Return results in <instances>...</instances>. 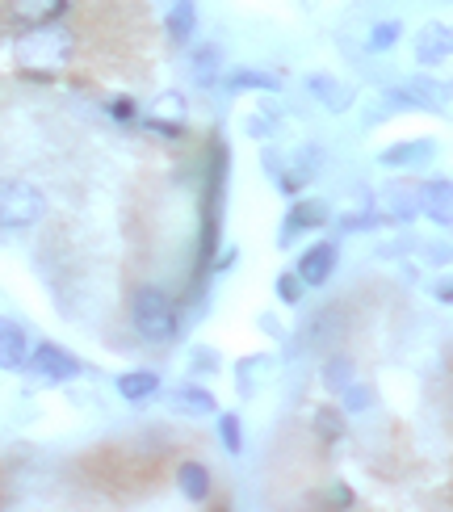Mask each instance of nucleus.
Segmentation results:
<instances>
[{
  "instance_id": "obj_1",
  "label": "nucleus",
  "mask_w": 453,
  "mask_h": 512,
  "mask_svg": "<svg viewBox=\"0 0 453 512\" xmlns=\"http://www.w3.org/2000/svg\"><path fill=\"white\" fill-rule=\"evenodd\" d=\"M47 219V194L30 181H0V227L5 231H26Z\"/></svg>"
},
{
  "instance_id": "obj_2",
  "label": "nucleus",
  "mask_w": 453,
  "mask_h": 512,
  "mask_svg": "<svg viewBox=\"0 0 453 512\" xmlns=\"http://www.w3.org/2000/svg\"><path fill=\"white\" fill-rule=\"evenodd\" d=\"M131 319H135V332L151 345H164V340L177 336V307H172V298L156 286H143L131 303Z\"/></svg>"
},
{
  "instance_id": "obj_3",
  "label": "nucleus",
  "mask_w": 453,
  "mask_h": 512,
  "mask_svg": "<svg viewBox=\"0 0 453 512\" xmlns=\"http://www.w3.org/2000/svg\"><path fill=\"white\" fill-rule=\"evenodd\" d=\"M223 202H227V143L214 139L210 147V168H206V231H202V261H210L219 248V227H223Z\"/></svg>"
},
{
  "instance_id": "obj_4",
  "label": "nucleus",
  "mask_w": 453,
  "mask_h": 512,
  "mask_svg": "<svg viewBox=\"0 0 453 512\" xmlns=\"http://www.w3.org/2000/svg\"><path fill=\"white\" fill-rule=\"evenodd\" d=\"M72 55V34L63 26H34L26 38L17 42V59L26 63V68H63Z\"/></svg>"
},
{
  "instance_id": "obj_5",
  "label": "nucleus",
  "mask_w": 453,
  "mask_h": 512,
  "mask_svg": "<svg viewBox=\"0 0 453 512\" xmlns=\"http://www.w3.org/2000/svg\"><path fill=\"white\" fill-rule=\"evenodd\" d=\"M391 105H395V110H437V114H445L449 84L412 76V80H403V84H395V89H391Z\"/></svg>"
},
{
  "instance_id": "obj_6",
  "label": "nucleus",
  "mask_w": 453,
  "mask_h": 512,
  "mask_svg": "<svg viewBox=\"0 0 453 512\" xmlns=\"http://www.w3.org/2000/svg\"><path fill=\"white\" fill-rule=\"evenodd\" d=\"M30 374H38L42 382H72L84 366L76 361V353H68L63 345H51V340H42V345H34V353L26 357Z\"/></svg>"
},
{
  "instance_id": "obj_7",
  "label": "nucleus",
  "mask_w": 453,
  "mask_h": 512,
  "mask_svg": "<svg viewBox=\"0 0 453 512\" xmlns=\"http://www.w3.org/2000/svg\"><path fill=\"white\" fill-rule=\"evenodd\" d=\"M328 219H332L328 202H319V198H302V202H294V206H290V215H286V223H282V236H277V244L290 248V244H294V236H307V231H319Z\"/></svg>"
},
{
  "instance_id": "obj_8",
  "label": "nucleus",
  "mask_w": 453,
  "mask_h": 512,
  "mask_svg": "<svg viewBox=\"0 0 453 512\" xmlns=\"http://www.w3.org/2000/svg\"><path fill=\"white\" fill-rule=\"evenodd\" d=\"M336 244L332 240H319V244H311L307 252L298 256V282L302 286H328V277H332V269H336Z\"/></svg>"
},
{
  "instance_id": "obj_9",
  "label": "nucleus",
  "mask_w": 453,
  "mask_h": 512,
  "mask_svg": "<svg viewBox=\"0 0 453 512\" xmlns=\"http://www.w3.org/2000/svg\"><path fill=\"white\" fill-rule=\"evenodd\" d=\"M147 131L168 135V139H181L185 135V101L177 93H164L147 114Z\"/></svg>"
},
{
  "instance_id": "obj_10",
  "label": "nucleus",
  "mask_w": 453,
  "mask_h": 512,
  "mask_svg": "<svg viewBox=\"0 0 453 512\" xmlns=\"http://www.w3.org/2000/svg\"><path fill=\"white\" fill-rule=\"evenodd\" d=\"M168 408L189 416V420H202V416L219 412V408H214V395L206 387H198V382H181V387H172L168 391Z\"/></svg>"
},
{
  "instance_id": "obj_11",
  "label": "nucleus",
  "mask_w": 453,
  "mask_h": 512,
  "mask_svg": "<svg viewBox=\"0 0 453 512\" xmlns=\"http://www.w3.org/2000/svg\"><path fill=\"white\" fill-rule=\"evenodd\" d=\"M420 215H428L437 227H449V219H453V185H449V177H437V181L420 185Z\"/></svg>"
},
{
  "instance_id": "obj_12",
  "label": "nucleus",
  "mask_w": 453,
  "mask_h": 512,
  "mask_svg": "<svg viewBox=\"0 0 453 512\" xmlns=\"http://www.w3.org/2000/svg\"><path fill=\"white\" fill-rule=\"evenodd\" d=\"M453 51V30L445 26V21H433V26H424L416 34V59L424 63V68H433V63H445Z\"/></svg>"
},
{
  "instance_id": "obj_13",
  "label": "nucleus",
  "mask_w": 453,
  "mask_h": 512,
  "mask_svg": "<svg viewBox=\"0 0 453 512\" xmlns=\"http://www.w3.org/2000/svg\"><path fill=\"white\" fill-rule=\"evenodd\" d=\"M26 357H30V340L26 332H21V324H13V319H0V370H26Z\"/></svg>"
},
{
  "instance_id": "obj_14",
  "label": "nucleus",
  "mask_w": 453,
  "mask_h": 512,
  "mask_svg": "<svg viewBox=\"0 0 453 512\" xmlns=\"http://www.w3.org/2000/svg\"><path fill=\"white\" fill-rule=\"evenodd\" d=\"M437 156V143L433 139H403V143H391L382 152V164L386 168H420Z\"/></svg>"
},
{
  "instance_id": "obj_15",
  "label": "nucleus",
  "mask_w": 453,
  "mask_h": 512,
  "mask_svg": "<svg viewBox=\"0 0 453 512\" xmlns=\"http://www.w3.org/2000/svg\"><path fill=\"white\" fill-rule=\"evenodd\" d=\"M382 202H386V215L399 219V223H412L420 215V189L416 185H386Z\"/></svg>"
},
{
  "instance_id": "obj_16",
  "label": "nucleus",
  "mask_w": 453,
  "mask_h": 512,
  "mask_svg": "<svg viewBox=\"0 0 453 512\" xmlns=\"http://www.w3.org/2000/svg\"><path fill=\"white\" fill-rule=\"evenodd\" d=\"M13 17L26 21V26H47V21H59L68 13V0H13Z\"/></svg>"
},
{
  "instance_id": "obj_17",
  "label": "nucleus",
  "mask_w": 453,
  "mask_h": 512,
  "mask_svg": "<svg viewBox=\"0 0 453 512\" xmlns=\"http://www.w3.org/2000/svg\"><path fill=\"white\" fill-rule=\"evenodd\" d=\"M177 487H181V496H185V500L202 504V500L210 496V471H206V462H181Z\"/></svg>"
},
{
  "instance_id": "obj_18",
  "label": "nucleus",
  "mask_w": 453,
  "mask_h": 512,
  "mask_svg": "<svg viewBox=\"0 0 453 512\" xmlns=\"http://www.w3.org/2000/svg\"><path fill=\"white\" fill-rule=\"evenodd\" d=\"M118 395L126 403H143L151 395H160V378L151 370H131V374H118Z\"/></svg>"
},
{
  "instance_id": "obj_19",
  "label": "nucleus",
  "mask_w": 453,
  "mask_h": 512,
  "mask_svg": "<svg viewBox=\"0 0 453 512\" xmlns=\"http://www.w3.org/2000/svg\"><path fill=\"white\" fill-rule=\"evenodd\" d=\"M307 89L315 93L319 105H328V110H349V101H353V93L344 89L336 76H311V80H307Z\"/></svg>"
},
{
  "instance_id": "obj_20",
  "label": "nucleus",
  "mask_w": 453,
  "mask_h": 512,
  "mask_svg": "<svg viewBox=\"0 0 453 512\" xmlns=\"http://www.w3.org/2000/svg\"><path fill=\"white\" fill-rule=\"evenodd\" d=\"M164 26H168V38L172 42H189L193 30H198V9H193V0H177V5L168 9Z\"/></svg>"
},
{
  "instance_id": "obj_21",
  "label": "nucleus",
  "mask_w": 453,
  "mask_h": 512,
  "mask_svg": "<svg viewBox=\"0 0 453 512\" xmlns=\"http://www.w3.org/2000/svg\"><path fill=\"white\" fill-rule=\"evenodd\" d=\"M227 89L240 93V89H256V93H277L282 89V80L269 76V72H252V68H235L227 72Z\"/></svg>"
},
{
  "instance_id": "obj_22",
  "label": "nucleus",
  "mask_w": 453,
  "mask_h": 512,
  "mask_svg": "<svg viewBox=\"0 0 453 512\" xmlns=\"http://www.w3.org/2000/svg\"><path fill=\"white\" fill-rule=\"evenodd\" d=\"M399 38H403V21H378V26L370 30V38H365V47L370 51H391V47H399Z\"/></svg>"
},
{
  "instance_id": "obj_23",
  "label": "nucleus",
  "mask_w": 453,
  "mask_h": 512,
  "mask_svg": "<svg viewBox=\"0 0 453 512\" xmlns=\"http://www.w3.org/2000/svg\"><path fill=\"white\" fill-rule=\"evenodd\" d=\"M219 441H223V450L227 454H240L244 450V424L235 412H223L219 416Z\"/></svg>"
},
{
  "instance_id": "obj_24",
  "label": "nucleus",
  "mask_w": 453,
  "mask_h": 512,
  "mask_svg": "<svg viewBox=\"0 0 453 512\" xmlns=\"http://www.w3.org/2000/svg\"><path fill=\"white\" fill-rule=\"evenodd\" d=\"M315 433H319L323 441H340V437H344V416L332 412V408H319V412H315Z\"/></svg>"
},
{
  "instance_id": "obj_25",
  "label": "nucleus",
  "mask_w": 453,
  "mask_h": 512,
  "mask_svg": "<svg viewBox=\"0 0 453 512\" xmlns=\"http://www.w3.org/2000/svg\"><path fill=\"white\" fill-rule=\"evenodd\" d=\"M214 68H219V51H214V47H202L198 55H193V72H198L202 84L214 80Z\"/></svg>"
},
{
  "instance_id": "obj_26",
  "label": "nucleus",
  "mask_w": 453,
  "mask_h": 512,
  "mask_svg": "<svg viewBox=\"0 0 453 512\" xmlns=\"http://www.w3.org/2000/svg\"><path fill=\"white\" fill-rule=\"evenodd\" d=\"M277 298H282L286 307H298V298H302V282H298V273H282V277H277Z\"/></svg>"
},
{
  "instance_id": "obj_27",
  "label": "nucleus",
  "mask_w": 453,
  "mask_h": 512,
  "mask_svg": "<svg viewBox=\"0 0 453 512\" xmlns=\"http://www.w3.org/2000/svg\"><path fill=\"white\" fill-rule=\"evenodd\" d=\"M349 374H353V361H349V357H340L336 366L323 370V382H328V387H349Z\"/></svg>"
},
{
  "instance_id": "obj_28",
  "label": "nucleus",
  "mask_w": 453,
  "mask_h": 512,
  "mask_svg": "<svg viewBox=\"0 0 453 512\" xmlns=\"http://www.w3.org/2000/svg\"><path fill=\"white\" fill-rule=\"evenodd\" d=\"M110 118H118L122 126H131L139 118V105L131 97H118V101H110Z\"/></svg>"
},
{
  "instance_id": "obj_29",
  "label": "nucleus",
  "mask_w": 453,
  "mask_h": 512,
  "mask_svg": "<svg viewBox=\"0 0 453 512\" xmlns=\"http://www.w3.org/2000/svg\"><path fill=\"white\" fill-rule=\"evenodd\" d=\"M370 403H374V395L365 387H344V408H349V412H365Z\"/></svg>"
},
{
  "instance_id": "obj_30",
  "label": "nucleus",
  "mask_w": 453,
  "mask_h": 512,
  "mask_svg": "<svg viewBox=\"0 0 453 512\" xmlns=\"http://www.w3.org/2000/svg\"><path fill=\"white\" fill-rule=\"evenodd\" d=\"M328 504H336V508H353L357 500H353V492H349V487H344V483H336L332 492H328Z\"/></svg>"
},
{
  "instance_id": "obj_31",
  "label": "nucleus",
  "mask_w": 453,
  "mask_h": 512,
  "mask_svg": "<svg viewBox=\"0 0 453 512\" xmlns=\"http://www.w3.org/2000/svg\"><path fill=\"white\" fill-rule=\"evenodd\" d=\"M370 223H374V215H349V219H344V231H361Z\"/></svg>"
},
{
  "instance_id": "obj_32",
  "label": "nucleus",
  "mask_w": 453,
  "mask_h": 512,
  "mask_svg": "<svg viewBox=\"0 0 453 512\" xmlns=\"http://www.w3.org/2000/svg\"><path fill=\"white\" fill-rule=\"evenodd\" d=\"M437 303H445V307L453 303V294H449V282H441V286H437Z\"/></svg>"
}]
</instances>
